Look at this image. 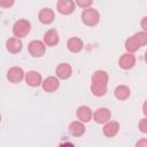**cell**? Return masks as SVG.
Masks as SVG:
<instances>
[{
  "mask_svg": "<svg viewBox=\"0 0 147 147\" xmlns=\"http://www.w3.org/2000/svg\"><path fill=\"white\" fill-rule=\"evenodd\" d=\"M107 82H108V75L103 70H98L92 76V85L91 91L95 96L105 95L107 92Z\"/></svg>",
  "mask_w": 147,
  "mask_h": 147,
  "instance_id": "1",
  "label": "cell"
},
{
  "mask_svg": "<svg viewBox=\"0 0 147 147\" xmlns=\"http://www.w3.org/2000/svg\"><path fill=\"white\" fill-rule=\"evenodd\" d=\"M82 21L88 26H94L99 23L100 15H99L98 10H95L93 8H86L82 13Z\"/></svg>",
  "mask_w": 147,
  "mask_h": 147,
  "instance_id": "2",
  "label": "cell"
},
{
  "mask_svg": "<svg viewBox=\"0 0 147 147\" xmlns=\"http://www.w3.org/2000/svg\"><path fill=\"white\" fill-rule=\"evenodd\" d=\"M30 30H31V24L26 20H18L17 22H15L13 26V33L17 38H23L28 36Z\"/></svg>",
  "mask_w": 147,
  "mask_h": 147,
  "instance_id": "3",
  "label": "cell"
},
{
  "mask_svg": "<svg viewBox=\"0 0 147 147\" xmlns=\"http://www.w3.org/2000/svg\"><path fill=\"white\" fill-rule=\"evenodd\" d=\"M46 44H44L40 40H32L29 44V52L33 57H40L45 54V49H46Z\"/></svg>",
  "mask_w": 147,
  "mask_h": 147,
  "instance_id": "4",
  "label": "cell"
},
{
  "mask_svg": "<svg viewBox=\"0 0 147 147\" xmlns=\"http://www.w3.org/2000/svg\"><path fill=\"white\" fill-rule=\"evenodd\" d=\"M57 11L62 15H70L71 13L75 11L76 5L74 2V0H59L57 2Z\"/></svg>",
  "mask_w": 147,
  "mask_h": 147,
  "instance_id": "5",
  "label": "cell"
},
{
  "mask_svg": "<svg viewBox=\"0 0 147 147\" xmlns=\"http://www.w3.org/2000/svg\"><path fill=\"white\" fill-rule=\"evenodd\" d=\"M110 117H111V114H110V110L107 109V108H99L96 109V111L93 114V118L96 123L99 124H103V123H107L110 121Z\"/></svg>",
  "mask_w": 147,
  "mask_h": 147,
  "instance_id": "6",
  "label": "cell"
},
{
  "mask_svg": "<svg viewBox=\"0 0 147 147\" xmlns=\"http://www.w3.org/2000/svg\"><path fill=\"white\" fill-rule=\"evenodd\" d=\"M7 78L9 82L11 83H20L23 78H24V71L22 70V68L18 67H13L8 70L7 72Z\"/></svg>",
  "mask_w": 147,
  "mask_h": 147,
  "instance_id": "7",
  "label": "cell"
},
{
  "mask_svg": "<svg viewBox=\"0 0 147 147\" xmlns=\"http://www.w3.org/2000/svg\"><path fill=\"white\" fill-rule=\"evenodd\" d=\"M118 63H119V67H121L122 69L127 70V69H131V68L134 65V63H136V57H134V55H132L131 53H125V54H123V55L119 57Z\"/></svg>",
  "mask_w": 147,
  "mask_h": 147,
  "instance_id": "8",
  "label": "cell"
},
{
  "mask_svg": "<svg viewBox=\"0 0 147 147\" xmlns=\"http://www.w3.org/2000/svg\"><path fill=\"white\" fill-rule=\"evenodd\" d=\"M38 17L42 24H51L54 21V11L51 8H42L39 11Z\"/></svg>",
  "mask_w": 147,
  "mask_h": 147,
  "instance_id": "9",
  "label": "cell"
},
{
  "mask_svg": "<svg viewBox=\"0 0 147 147\" xmlns=\"http://www.w3.org/2000/svg\"><path fill=\"white\" fill-rule=\"evenodd\" d=\"M59 86H60L59 79H57L56 77H53V76L46 78L45 82L42 83V88H44L46 92H49V93L56 91V90L59 88Z\"/></svg>",
  "mask_w": 147,
  "mask_h": 147,
  "instance_id": "10",
  "label": "cell"
},
{
  "mask_svg": "<svg viewBox=\"0 0 147 147\" xmlns=\"http://www.w3.org/2000/svg\"><path fill=\"white\" fill-rule=\"evenodd\" d=\"M6 46H7V49H8L10 53L16 54V53L21 52L23 44H22V41L20 40V38L14 37V38H10V39H8V40H7Z\"/></svg>",
  "mask_w": 147,
  "mask_h": 147,
  "instance_id": "11",
  "label": "cell"
},
{
  "mask_svg": "<svg viewBox=\"0 0 147 147\" xmlns=\"http://www.w3.org/2000/svg\"><path fill=\"white\" fill-rule=\"evenodd\" d=\"M71 72H72V69L68 63H60L56 68V75L61 79H68L71 76Z\"/></svg>",
  "mask_w": 147,
  "mask_h": 147,
  "instance_id": "12",
  "label": "cell"
},
{
  "mask_svg": "<svg viewBox=\"0 0 147 147\" xmlns=\"http://www.w3.org/2000/svg\"><path fill=\"white\" fill-rule=\"evenodd\" d=\"M84 132H85V126L82 121L80 122L75 121L69 125V133L74 137H80L84 134Z\"/></svg>",
  "mask_w": 147,
  "mask_h": 147,
  "instance_id": "13",
  "label": "cell"
},
{
  "mask_svg": "<svg viewBox=\"0 0 147 147\" xmlns=\"http://www.w3.org/2000/svg\"><path fill=\"white\" fill-rule=\"evenodd\" d=\"M59 34H57V31L52 29L49 31H47L44 36V41L47 46H55L59 44Z\"/></svg>",
  "mask_w": 147,
  "mask_h": 147,
  "instance_id": "14",
  "label": "cell"
},
{
  "mask_svg": "<svg viewBox=\"0 0 147 147\" xmlns=\"http://www.w3.org/2000/svg\"><path fill=\"white\" fill-rule=\"evenodd\" d=\"M25 80H26L28 85L36 87L41 84V76L37 71H29L25 76Z\"/></svg>",
  "mask_w": 147,
  "mask_h": 147,
  "instance_id": "15",
  "label": "cell"
},
{
  "mask_svg": "<svg viewBox=\"0 0 147 147\" xmlns=\"http://www.w3.org/2000/svg\"><path fill=\"white\" fill-rule=\"evenodd\" d=\"M77 117H78L79 121H82L84 123H87L92 118V110L87 106H82L77 109Z\"/></svg>",
  "mask_w": 147,
  "mask_h": 147,
  "instance_id": "16",
  "label": "cell"
},
{
  "mask_svg": "<svg viewBox=\"0 0 147 147\" xmlns=\"http://www.w3.org/2000/svg\"><path fill=\"white\" fill-rule=\"evenodd\" d=\"M67 46H68V49H69L70 52H72V53H78V52H80V51L83 49L84 44H83V41H82L79 38L72 37V38H70V39L68 40Z\"/></svg>",
  "mask_w": 147,
  "mask_h": 147,
  "instance_id": "17",
  "label": "cell"
},
{
  "mask_svg": "<svg viewBox=\"0 0 147 147\" xmlns=\"http://www.w3.org/2000/svg\"><path fill=\"white\" fill-rule=\"evenodd\" d=\"M118 130H119V124L117 122H107V124L103 126V133L106 137L116 136Z\"/></svg>",
  "mask_w": 147,
  "mask_h": 147,
  "instance_id": "18",
  "label": "cell"
},
{
  "mask_svg": "<svg viewBox=\"0 0 147 147\" xmlns=\"http://www.w3.org/2000/svg\"><path fill=\"white\" fill-rule=\"evenodd\" d=\"M115 96L118 100H125L130 96V88L125 85H119L115 88Z\"/></svg>",
  "mask_w": 147,
  "mask_h": 147,
  "instance_id": "19",
  "label": "cell"
},
{
  "mask_svg": "<svg viewBox=\"0 0 147 147\" xmlns=\"http://www.w3.org/2000/svg\"><path fill=\"white\" fill-rule=\"evenodd\" d=\"M140 47H141L140 44L137 41V39H136L133 36H132L131 38H129V39L125 41V48H126V51H127L129 53H133V52L138 51Z\"/></svg>",
  "mask_w": 147,
  "mask_h": 147,
  "instance_id": "20",
  "label": "cell"
},
{
  "mask_svg": "<svg viewBox=\"0 0 147 147\" xmlns=\"http://www.w3.org/2000/svg\"><path fill=\"white\" fill-rule=\"evenodd\" d=\"M133 37L137 39V41L140 44V46H145L147 44V32H145V31L144 32H138Z\"/></svg>",
  "mask_w": 147,
  "mask_h": 147,
  "instance_id": "21",
  "label": "cell"
},
{
  "mask_svg": "<svg viewBox=\"0 0 147 147\" xmlns=\"http://www.w3.org/2000/svg\"><path fill=\"white\" fill-rule=\"evenodd\" d=\"M76 3L79 7L86 9V8H90V6L93 3V0H76Z\"/></svg>",
  "mask_w": 147,
  "mask_h": 147,
  "instance_id": "22",
  "label": "cell"
},
{
  "mask_svg": "<svg viewBox=\"0 0 147 147\" xmlns=\"http://www.w3.org/2000/svg\"><path fill=\"white\" fill-rule=\"evenodd\" d=\"M139 129L142 133H147V118H142L139 122Z\"/></svg>",
  "mask_w": 147,
  "mask_h": 147,
  "instance_id": "23",
  "label": "cell"
},
{
  "mask_svg": "<svg viewBox=\"0 0 147 147\" xmlns=\"http://www.w3.org/2000/svg\"><path fill=\"white\" fill-rule=\"evenodd\" d=\"M15 0H0V6L2 8H7V7H11L14 5Z\"/></svg>",
  "mask_w": 147,
  "mask_h": 147,
  "instance_id": "24",
  "label": "cell"
},
{
  "mask_svg": "<svg viewBox=\"0 0 147 147\" xmlns=\"http://www.w3.org/2000/svg\"><path fill=\"white\" fill-rule=\"evenodd\" d=\"M141 28L145 32H147V16L141 20Z\"/></svg>",
  "mask_w": 147,
  "mask_h": 147,
  "instance_id": "25",
  "label": "cell"
},
{
  "mask_svg": "<svg viewBox=\"0 0 147 147\" xmlns=\"http://www.w3.org/2000/svg\"><path fill=\"white\" fill-rule=\"evenodd\" d=\"M136 146L138 147V146H147V139H141V140H139L137 144H136Z\"/></svg>",
  "mask_w": 147,
  "mask_h": 147,
  "instance_id": "26",
  "label": "cell"
},
{
  "mask_svg": "<svg viewBox=\"0 0 147 147\" xmlns=\"http://www.w3.org/2000/svg\"><path fill=\"white\" fill-rule=\"evenodd\" d=\"M142 110H144V114L147 116V100L144 102V106H142Z\"/></svg>",
  "mask_w": 147,
  "mask_h": 147,
  "instance_id": "27",
  "label": "cell"
},
{
  "mask_svg": "<svg viewBox=\"0 0 147 147\" xmlns=\"http://www.w3.org/2000/svg\"><path fill=\"white\" fill-rule=\"evenodd\" d=\"M145 61H146V63H147V52H146V54H145Z\"/></svg>",
  "mask_w": 147,
  "mask_h": 147,
  "instance_id": "28",
  "label": "cell"
}]
</instances>
